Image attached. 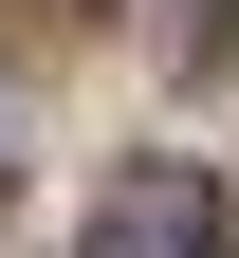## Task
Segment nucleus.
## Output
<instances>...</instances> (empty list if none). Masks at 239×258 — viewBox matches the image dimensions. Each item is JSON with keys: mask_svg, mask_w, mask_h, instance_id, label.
<instances>
[{"mask_svg": "<svg viewBox=\"0 0 239 258\" xmlns=\"http://www.w3.org/2000/svg\"><path fill=\"white\" fill-rule=\"evenodd\" d=\"M74 258H221V184H202V166H129Z\"/></svg>", "mask_w": 239, "mask_h": 258, "instance_id": "nucleus-1", "label": "nucleus"}, {"mask_svg": "<svg viewBox=\"0 0 239 258\" xmlns=\"http://www.w3.org/2000/svg\"><path fill=\"white\" fill-rule=\"evenodd\" d=\"M184 19H202V37H239V0H184Z\"/></svg>", "mask_w": 239, "mask_h": 258, "instance_id": "nucleus-3", "label": "nucleus"}, {"mask_svg": "<svg viewBox=\"0 0 239 258\" xmlns=\"http://www.w3.org/2000/svg\"><path fill=\"white\" fill-rule=\"evenodd\" d=\"M0 184H19V92H0Z\"/></svg>", "mask_w": 239, "mask_h": 258, "instance_id": "nucleus-2", "label": "nucleus"}]
</instances>
